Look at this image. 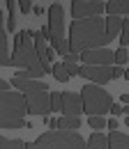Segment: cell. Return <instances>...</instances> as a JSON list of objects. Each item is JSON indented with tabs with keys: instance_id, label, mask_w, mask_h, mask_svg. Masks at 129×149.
<instances>
[{
	"instance_id": "d6986e66",
	"label": "cell",
	"mask_w": 129,
	"mask_h": 149,
	"mask_svg": "<svg viewBox=\"0 0 129 149\" xmlns=\"http://www.w3.org/2000/svg\"><path fill=\"white\" fill-rule=\"evenodd\" d=\"M44 74H49L44 67H35V69H18L16 78H28V80H39V76H44Z\"/></svg>"
},
{
	"instance_id": "7c38bea8",
	"label": "cell",
	"mask_w": 129,
	"mask_h": 149,
	"mask_svg": "<svg viewBox=\"0 0 129 149\" xmlns=\"http://www.w3.org/2000/svg\"><path fill=\"white\" fill-rule=\"evenodd\" d=\"M62 112L69 117H78L83 110V99L76 92H62Z\"/></svg>"
},
{
	"instance_id": "6da1fadb",
	"label": "cell",
	"mask_w": 129,
	"mask_h": 149,
	"mask_svg": "<svg viewBox=\"0 0 129 149\" xmlns=\"http://www.w3.org/2000/svg\"><path fill=\"white\" fill-rule=\"evenodd\" d=\"M67 39H69V51L76 55L85 51H94V48H104L111 41L106 35V19L92 16V19L72 21Z\"/></svg>"
},
{
	"instance_id": "d6a6232c",
	"label": "cell",
	"mask_w": 129,
	"mask_h": 149,
	"mask_svg": "<svg viewBox=\"0 0 129 149\" xmlns=\"http://www.w3.org/2000/svg\"><path fill=\"white\" fill-rule=\"evenodd\" d=\"M111 112H113V117H115V115H120V112H122V108H120L118 103H113V106H111Z\"/></svg>"
},
{
	"instance_id": "f546056e",
	"label": "cell",
	"mask_w": 129,
	"mask_h": 149,
	"mask_svg": "<svg viewBox=\"0 0 129 149\" xmlns=\"http://www.w3.org/2000/svg\"><path fill=\"white\" fill-rule=\"evenodd\" d=\"M5 92H12V83L9 80H0V94H5Z\"/></svg>"
},
{
	"instance_id": "4fadbf2b",
	"label": "cell",
	"mask_w": 129,
	"mask_h": 149,
	"mask_svg": "<svg viewBox=\"0 0 129 149\" xmlns=\"http://www.w3.org/2000/svg\"><path fill=\"white\" fill-rule=\"evenodd\" d=\"M9 60H12V51H9L7 28H2V23H0V64L2 67H9Z\"/></svg>"
},
{
	"instance_id": "f1b7e54d",
	"label": "cell",
	"mask_w": 129,
	"mask_h": 149,
	"mask_svg": "<svg viewBox=\"0 0 129 149\" xmlns=\"http://www.w3.org/2000/svg\"><path fill=\"white\" fill-rule=\"evenodd\" d=\"M46 124H49V129H51V131H58V129H60V119H55V117L46 119Z\"/></svg>"
},
{
	"instance_id": "44dd1931",
	"label": "cell",
	"mask_w": 129,
	"mask_h": 149,
	"mask_svg": "<svg viewBox=\"0 0 129 149\" xmlns=\"http://www.w3.org/2000/svg\"><path fill=\"white\" fill-rule=\"evenodd\" d=\"M78 126H81L78 117H69V115L60 117V131H78Z\"/></svg>"
},
{
	"instance_id": "3957f363",
	"label": "cell",
	"mask_w": 129,
	"mask_h": 149,
	"mask_svg": "<svg viewBox=\"0 0 129 149\" xmlns=\"http://www.w3.org/2000/svg\"><path fill=\"white\" fill-rule=\"evenodd\" d=\"M28 149H88V140L76 131H46L30 142Z\"/></svg>"
},
{
	"instance_id": "5bb4252c",
	"label": "cell",
	"mask_w": 129,
	"mask_h": 149,
	"mask_svg": "<svg viewBox=\"0 0 129 149\" xmlns=\"http://www.w3.org/2000/svg\"><path fill=\"white\" fill-rule=\"evenodd\" d=\"M109 16H127L129 14V0H111L106 2Z\"/></svg>"
},
{
	"instance_id": "9c48e42d",
	"label": "cell",
	"mask_w": 129,
	"mask_h": 149,
	"mask_svg": "<svg viewBox=\"0 0 129 149\" xmlns=\"http://www.w3.org/2000/svg\"><path fill=\"white\" fill-rule=\"evenodd\" d=\"M81 76L92 80L94 85H104L109 80H115L113 67H90V64H81Z\"/></svg>"
},
{
	"instance_id": "4dcf8cb0",
	"label": "cell",
	"mask_w": 129,
	"mask_h": 149,
	"mask_svg": "<svg viewBox=\"0 0 129 149\" xmlns=\"http://www.w3.org/2000/svg\"><path fill=\"white\" fill-rule=\"evenodd\" d=\"M106 126H109L111 131H118V126H120V122H118L115 117H111V119H109V124H106Z\"/></svg>"
},
{
	"instance_id": "83f0119b",
	"label": "cell",
	"mask_w": 129,
	"mask_h": 149,
	"mask_svg": "<svg viewBox=\"0 0 129 149\" xmlns=\"http://www.w3.org/2000/svg\"><path fill=\"white\" fill-rule=\"evenodd\" d=\"M18 7H21V14H32V9H35L32 0H18Z\"/></svg>"
},
{
	"instance_id": "d4e9b609",
	"label": "cell",
	"mask_w": 129,
	"mask_h": 149,
	"mask_svg": "<svg viewBox=\"0 0 129 149\" xmlns=\"http://www.w3.org/2000/svg\"><path fill=\"white\" fill-rule=\"evenodd\" d=\"M62 67H65V71L69 74V78H72V76H81V67H78V62H69V60H65Z\"/></svg>"
},
{
	"instance_id": "9a60e30c",
	"label": "cell",
	"mask_w": 129,
	"mask_h": 149,
	"mask_svg": "<svg viewBox=\"0 0 129 149\" xmlns=\"http://www.w3.org/2000/svg\"><path fill=\"white\" fill-rule=\"evenodd\" d=\"M109 149H129V135L120 131L109 133Z\"/></svg>"
},
{
	"instance_id": "603a6c76",
	"label": "cell",
	"mask_w": 129,
	"mask_h": 149,
	"mask_svg": "<svg viewBox=\"0 0 129 149\" xmlns=\"http://www.w3.org/2000/svg\"><path fill=\"white\" fill-rule=\"evenodd\" d=\"M120 46L127 48L129 46V19L125 16V23H122V32H120Z\"/></svg>"
},
{
	"instance_id": "8d00e7d4",
	"label": "cell",
	"mask_w": 129,
	"mask_h": 149,
	"mask_svg": "<svg viewBox=\"0 0 129 149\" xmlns=\"http://www.w3.org/2000/svg\"><path fill=\"white\" fill-rule=\"evenodd\" d=\"M55 2H58V0H55Z\"/></svg>"
},
{
	"instance_id": "277c9868",
	"label": "cell",
	"mask_w": 129,
	"mask_h": 149,
	"mask_svg": "<svg viewBox=\"0 0 129 149\" xmlns=\"http://www.w3.org/2000/svg\"><path fill=\"white\" fill-rule=\"evenodd\" d=\"M28 30H21L16 37H14V48H12V60H9V67H21V69H35L42 67L39 55L35 51V41H30Z\"/></svg>"
},
{
	"instance_id": "2e32d148",
	"label": "cell",
	"mask_w": 129,
	"mask_h": 149,
	"mask_svg": "<svg viewBox=\"0 0 129 149\" xmlns=\"http://www.w3.org/2000/svg\"><path fill=\"white\" fill-rule=\"evenodd\" d=\"M122 23H125V16H106V35H109V39H115L122 32Z\"/></svg>"
},
{
	"instance_id": "8992f818",
	"label": "cell",
	"mask_w": 129,
	"mask_h": 149,
	"mask_svg": "<svg viewBox=\"0 0 129 149\" xmlns=\"http://www.w3.org/2000/svg\"><path fill=\"white\" fill-rule=\"evenodd\" d=\"M102 12H106V2H102V0H74L72 2L74 21L92 19V16H99Z\"/></svg>"
},
{
	"instance_id": "cb8c5ba5",
	"label": "cell",
	"mask_w": 129,
	"mask_h": 149,
	"mask_svg": "<svg viewBox=\"0 0 129 149\" xmlns=\"http://www.w3.org/2000/svg\"><path fill=\"white\" fill-rule=\"evenodd\" d=\"M127 60H129V51L120 46V48L115 51V67H122V64H127Z\"/></svg>"
},
{
	"instance_id": "ffe728a7",
	"label": "cell",
	"mask_w": 129,
	"mask_h": 149,
	"mask_svg": "<svg viewBox=\"0 0 129 149\" xmlns=\"http://www.w3.org/2000/svg\"><path fill=\"white\" fill-rule=\"evenodd\" d=\"M30 142L25 140H14V138H0V149H28Z\"/></svg>"
},
{
	"instance_id": "d590c367",
	"label": "cell",
	"mask_w": 129,
	"mask_h": 149,
	"mask_svg": "<svg viewBox=\"0 0 129 149\" xmlns=\"http://www.w3.org/2000/svg\"><path fill=\"white\" fill-rule=\"evenodd\" d=\"M125 124H127V126H129V117H127V119H125Z\"/></svg>"
},
{
	"instance_id": "e575fe53",
	"label": "cell",
	"mask_w": 129,
	"mask_h": 149,
	"mask_svg": "<svg viewBox=\"0 0 129 149\" xmlns=\"http://www.w3.org/2000/svg\"><path fill=\"white\" fill-rule=\"evenodd\" d=\"M125 78H127V80H129V69H127V71H125Z\"/></svg>"
},
{
	"instance_id": "ba28073f",
	"label": "cell",
	"mask_w": 129,
	"mask_h": 149,
	"mask_svg": "<svg viewBox=\"0 0 129 149\" xmlns=\"http://www.w3.org/2000/svg\"><path fill=\"white\" fill-rule=\"evenodd\" d=\"M81 62L90 64V67H113L115 64V53L109 48H94L81 53Z\"/></svg>"
},
{
	"instance_id": "1f68e13d",
	"label": "cell",
	"mask_w": 129,
	"mask_h": 149,
	"mask_svg": "<svg viewBox=\"0 0 129 149\" xmlns=\"http://www.w3.org/2000/svg\"><path fill=\"white\" fill-rule=\"evenodd\" d=\"M113 74H115V78H122V76H125V69H122V67H115V64H113Z\"/></svg>"
},
{
	"instance_id": "4316f807",
	"label": "cell",
	"mask_w": 129,
	"mask_h": 149,
	"mask_svg": "<svg viewBox=\"0 0 129 149\" xmlns=\"http://www.w3.org/2000/svg\"><path fill=\"white\" fill-rule=\"evenodd\" d=\"M88 124H90L92 131H102V129H106V124H109V122H106L104 117H90V119H88Z\"/></svg>"
},
{
	"instance_id": "7402d4cb",
	"label": "cell",
	"mask_w": 129,
	"mask_h": 149,
	"mask_svg": "<svg viewBox=\"0 0 129 149\" xmlns=\"http://www.w3.org/2000/svg\"><path fill=\"white\" fill-rule=\"evenodd\" d=\"M51 74H53V78L58 80V83H67V80H69V74L65 71V67H62V64H53Z\"/></svg>"
},
{
	"instance_id": "8fae6325",
	"label": "cell",
	"mask_w": 129,
	"mask_h": 149,
	"mask_svg": "<svg viewBox=\"0 0 129 149\" xmlns=\"http://www.w3.org/2000/svg\"><path fill=\"white\" fill-rule=\"evenodd\" d=\"M12 87L16 92H23V94H35V92H49V85L44 80H28V78H16L12 76Z\"/></svg>"
},
{
	"instance_id": "7a4b0ae2",
	"label": "cell",
	"mask_w": 129,
	"mask_h": 149,
	"mask_svg": "<svg viewBox=\"0 0 129 149\" xmlns=\"http://www.w3.org/2000/svg\"><path fill=\"white\" fill-rule=\"evenodd\" d=\"M28 112V103H25V94L23 92H5L0 94V126L5 131L12 129H30V124L25 122Z\"/></svg>"
},
{
	"instance_id": "836d02e7",
	"label": "cell",
	"mask_w": 129,
	"mask_h": 149,
	"mask_svg": "<svg viewBox=\"0 0 129 149\" xmlns=\"http://www.w3.org/2000/svg\"><path fill=\"white\" fill-rule=\"evenodd\" d=\"M32 14H37V16H42V14H44V9H42L39 5H35V9H32Z\"/></svg>"
},
{
	"instance_id": "e0dca14e",
	"label": "cell",
	"mask_w": 129,
	"mask_h": 149,
	"mask_svg": "<svg viewBox=\"0 0 129 149\" xmlns=\"http://www.w3.org/2000/svg\"><path fill=\"white\" fill-rule=\"evenodd\" d=\"M88 149H109V135L94 131L90 138H88Z\"/></svg>"
},
{
	"instance_id": "5b68a950",
	"label": "cell",
	"mask_w": 129,
	"mask_h": 149,
	"mask_svg": "<svg viewBox=\"0 0 129 149\" xmlns=\"http://www.w3.org/2000/svg\"><path fill=\"white\" fill-rule=\"evenodd\" d=\"M81 99H83V110L90 117H104V112H109L113 106V96L94 83H88L81 90Z\"/></svg>"
},
{
	"instance_id": "ac0fdd59",
	"label": "cell",
	"mask_w": 129,
	"mask_h": 149,
	"mask_svg": "<svg viewBox=\"0 0 129 149\" xmlns=\"http://www.w3.org/2000/svg\"><path fill=\"white\" fill-rule=\"evenodd\" d=\"M7 2V32L9 30H16V7H18V0H5Z\"/></svg>"
},
{
	"instance_id": "52a82bcc",
	"label": "cell",
	"mask_w": 129,
	"mask_h": 149,
	"mask_svg": "<svg viewBox=\"0 0 129 149\" xmlns=\"http://www.w3.org/2000/svg\"><path fill=\"white\" fill-rule=\"evenodd\" d=\"M49 30H51V44L65 39V9L60 2L49 7Z\"/></svg>"
},
{
	"instance_id": "484cf974",
	"label": "cell",
	"mask_w": 129,
	"mask_h": 149,
	"mask_svg": "<svg viewBox=\"0 0 129 149\" xmlns=\"http://www.w3.org/2000/svg\"><path fill=\"white\" fill-rule=\"evenodd\" d=\"M51 110L53 112H62V92L51 94Z\"/></svg>"
},
{
	"instance_id": "30bf717a",
	"label": "cell",
	"mask_w": 129,
	"mask_h": 149,
	"mask_svg": "<svg viewBox=\"0 0 129 149\" xmlns=\"http://www.w3.org/2000/svg\"><path fill=\"white\" fill-rule=\"evenodd\" d=\"M25 103H28V112L30 115H46L51 110V94L49 92H35L25 94Z\"/></svg>"
}]
</instances>
